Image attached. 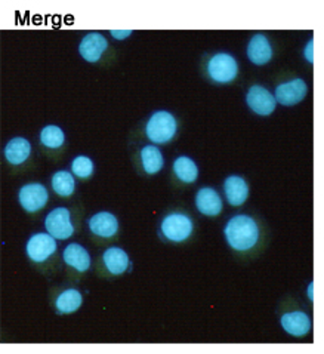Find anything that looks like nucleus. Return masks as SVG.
Listing matches in <instances>:
<instances>
[{"instance_id": "obj_1", "label": "nucleus", "mask_w": 324, "mask_h": 354, "mask_svg": "<svg viewBox=\"0 0 324 354\" xmlns=\"http://www.w3.org/2000/svg\"><path fill=\"white\" fill-rule=\"evenodd\" d=\"M225 239L236 251H249L259 239V228L252 216L236 215L225 225Z\"/></svg>"}, {"instance_id": "obj_2", "label": "nucleus", "mask_w": 324, "mask_h": 354, "mask_svg": "<svg viewBox=\"0 0 324 354\" xmlns=\"http://www.w3.org/2000/svg\"><path fill=\"white\" fill-rule=\"evenodd\" d=\"M176 119L169 111H155L145 127V133L151 142L166 144L176 135Z\"/></svg>"}, {"instance_id": "obj_3", "label": "nucleus", "mask_w": 324, "mask_h": 354, "mask_svg": "<svg viewBox=\"0 0 324 354\" xmlns=\"http://www.w3.org/2000/svg\"><path fill=\"white\" fill-rule=\"evenodd\" d=\"M194 224L190 216L182 212H173L163 218L160 232L167 241L181 243L191 236Z\"/></svg>"}, {"instance_id": "obj_4", "label": "nucleus", "mask_w": 324, "mask_h": 354, "mask_svg": "<svg viewBox=\"0 0 324 354\" xmlns=\"http://www.w3.org/2000/svg\"><path fill=\"white\" fill-rule=\"evenodd\" d=\"M207 75L216 83H229L238 75V64L233 55L216 54L207 62Z\"/></svg>"}, {"instance_id": "obj_5", "label": "nucleus", "mask_w": 324, "mask_h": 354, "mask_svg": "<svg viewBox=\"0 0 324 354\" xmlns=\"http://www.w3.org/2000/svg\"><path fill=\"white\" fill-rule=\"evenodd\" d=\"M45 227L48 234L54 239H68L75 233V227L71 224V214L67 207H55L50 211L45 220Z\"/></svg>"}, {"instance_id": "obj_6", "label": "nucleus", "mask_w": 324, "mask_h": 354, "mask_svg": "<svg viewBox=\"0 0 324 354\" xmlns=\"http://www.w3.org/2000/svg\"><path fill=\"white\" fill-rule=\"evenodd\" d=\"M246 102L249 109L259 114V116H269L271 113H274L277 107V101L274 95H271V92L260 85H254L249 88Z\"/></svg>"}, {"instance_id": "obj_7", "label": "nucleus", "mask_w": 324, "mask_h": 354, "mask_svg": "<svg viewBox=\"0 0 324 354\" xmlns=\"http://www.w3.org/2000/svg\"><path fill=\"white\" fill-rule=\"evenodd\" d=\"M18 199L21 206L30 214H35L40 209H44L49 201V194L48 190L44 185L39 183H31L24 185L23 189L19 190Z\"/></svg>"}, {"instance_id": "obj_8", "label": "nucleus", "mask_w": 324, "mask_h": 354, "mask_svg": "<svg viewBox=\"0 0 324 354\" xmlns=\"http://www.w3.org/2000/svg\"><path fill=\"white\" fill-rule=\"evenodd\" d=\"M57 242L55 239L48 233H37L30 237L27 243V255L35 263H44L46 259L55 254Z\"/></svg>"}, {"instance_id": "obj_9", "label": "nucleus", "mask_w": 324, "mask_h": 354, "mask_svg": "<svg viewBox=\"0 0 324 354\" xmlns=\"http://www.w3.org/2000/svg\"><path fill=\"white\" fill-rule=\"evenodd\" d=\"M308 86L302 79H295L286 83H281L276 88V101L280 102L281 106L292 107L296 106L302 100L307 97Z\"/></svg>"}, {"instance_id": "obj_10", "label": "nucleus", "mask_w": 324, "mask_h": 354, "mask_svg": "<svg viewBox=\"0 0 324 354\" xmlns=\"http://www.w3.org/2000/svg\"><path fill=\"white\" fill-rule=\"evenodd\" d=\"M108 48V41L101 33H89L82 39L79 52L88 62H97Z\"/></svg>"}, {"instance_id": "obj_11", "label": "nucleus", "mask_w": 324, "mask_h": 354, "mask_svg": "<svg viewBox=\"0 0 324 354\" xmlns=\"http://www.w3.org/2000/svg\"><path fill=\"white\" fill-rule=\"evenodd\" d=\"M247 57L256 66H265L273 58V48L267 36L255 35L247 45Z\"/></svg>"}, {"instance_id": "obj_12", "label": "nucleus", "mask_w": 324, "mask_h": 354, "mask_svg": "<svg viewBox=\"0 0 324 354\" xmlns=\"http://www.w3.org/2000/svg\"><path fill=\"white\" fill-rule=\"evenodd\" d=\"M196 206L200 214L206 216H216L222 211V201L218 192L204 187V189L198 190L196 196Z\"/></svg>"}, {"instance_id": "obj_13", "label": "nucleus", "mask_w": 324, "mask_h": 354, "mask_svg": "<svg viewBox=\"0 0 324 354\" xmlns=\"http://www.w3.org/2000/svg\"><path fill=\"white\" fill-rule=\"evenodd\" d=\"M89 230L98 237H113L119 230L117 218L110 212H98L89 220Z\"/></svg>"}, {"instance_id": "obj_14", "label": "nucleus", "mask_w": 324, "mask_h": 354, "mask_svg": "<svg viewBox=\"0 0 324 354\" xmlns=\"http://www.w3.org/2000/svg\"><path fill=\"white\" fill-rule=\"evenodd\" d=\"M281 326L294 337H305L311 330V319L304 311H292L281 317Z\"/></svg>"}, {"instance_id": "obj_15", "label": "nucleus", "mask_w": 324, "mask_h": 354, "mask_svg": "<svg viewBox=\"0 0 324 354\" xmlns=\"http://www.w3.org/2000/svg\"><path fill=\"white\" fill-rule=\"evenodd\" d=\"M224 192L227 201L231 206H240L247 201L249 196V185L245 178L238 175L228 176L224 183Z\"/></svg>"}, {"instance_id": "obj_16", "label": "nucleus", "mask_w": 324, "mask_h": 354, "mask_svg": "<svg viewBox=\"0 0 324 354\" xmlns=\"http://www.w3.org/2000/svg\"><path fill=\"white\" fill-rule=\"evenodd\" d=\"M102 261H104V266H106V268L108 270V273L114 276L126 273V270L131 266L128 254L120 248L106 249V252L102 255Z\"/></svg>"}, {"instance_id": "obj_17", "label": "nucleus", "mask_w": 324, "mask_h": 354, "mask_svg": "<svg viewBox=\"0 0 324 354\" xmlns=\"http://www.w3.org/2000/svg\"><path fill=\"white\" fill-rule=\"evenodd\" d=\"M62 258H64V261H66L67 266L77 270V272H80V273L88 272L89 267H90V255H89L86 249L79 243H70L64 249Z\"/></svg>"}, {"instance_id": "obj_18", "label": "nucleus", "mask_w": 324, "mask_h": 354, "mask_svg": "<svg viewBox=\"0 0 324 354\" xmlns=\"http://www.w3.org/2000/svg\"><path fill=\"white\" fill-rule=\"evenodd\" d=\"M30 153H31V145L26 138L18 137V138L10 140L5 147V158L10 165L14 166L24 163L28 159Z\"/></svg>"}, {"instance_id": "obj_19", "label": "nucleus", "mask_w": 324, "mask_h": 354, "mask_svg": "<svg viewBox=\"0 0 324 354\" xmlns=\"http://www.w3.org/2000/svg\"><path fill=\"white\" fill-rule=\"evenodd\" d=\"M140 154H141L142 169L149 175H154L159 171H162L164 165L163 154L158 147H155V145H145Z\"/></svg>"}, {"instance_id": "obj_20", "label": "nucleus", "mask_w": 324, "mask_h": 354, "mask_svg": "<svg viewBox=\"0 0 324 354\" xmlns=\"http://www.w3.org/2000/svg\"><path fill=\"white\" fill-rule=\"evenodd\" d=\"M82 301L83 297L76 289H67L64 292H61L59 297L57 298V310L58 313L61 315H70V313H75L82 306Z\"/></svg>"}, {"instance_id": "obj_21", "label": "nucleus", "mask_w": 324, "mask_h": 354, "mask_svg": "<svg viewBox=\"0 0 324 354\" xmlns=\"http://www.w3.org/2000/svg\"><path fill=\"white\" fill-rule=\"evenodd\" d=\"M173 172L178 180H181L182 183L187 184L194 183L198 176L196 162L190 158H187V156H181V158H178L173 162Z\"/></svg>"}, {"instance_id": "obj_22", "label": "nucleus", "mask_w": 324, "mask_h": 354, "mask_svg": "<svg viewBox=\"0 0 324 354\" xmlns=\"http://www.w3.org/2000/svg\"><path fill=\"white\" fill-rule=\"evenodd\" d=\"M52 189L54 192L62 197H68L75 193L76 183L73 175L67 171H58L54 176H52Z\"/></svg>"}, {"instance_id": "obj_23", "label": "nucleus", "mask_w": 324, "mask_h": 354, "mask_svg": "<svg viewBox=\"0 0 324 354\" xmlns=\"http://www.w3.org/2000/svg\"><path fill=\"white\" fill-rule=\"evenodd\" d=\"M66 141L64 131L54 124H49V127L44 128L40 132V142L48 149H59Z\"/></svg>"}, {"instance_id": "obj_24", "label": "nucleus", "mask_w": 324, "mask_h": 354, "mask_svg": "<svg viewBox=\"0 0 324 354\" xmlns=\"http://www.w3.org/2000/svg\"><path fill=\"white\" fill-rule=\"evenodd\" d=\"M71 171L82 180H86L93 174V162L86 156H77L71 163Z\"/></svg>"}, {"instance_id": "obj_25", "label": "nucleus", "mask_w": 324, "mask_h": 354, "mask_svg": "<svg viewBox=\"0 0 324 354\" xmlns=\"http://www.w3.org/2000/svg\"><path fill=\"white\" fill-rule=\"evenodd\" d=\"M312 48H314V41L309 40L308 45H307V49H305V58H307L308 62L314 61V54H312Z\"/></svg>"}, {"instance_id": "obj_26", "label": "nucleus", "mask_w": 324, "mask_h": 354, "mask_svg": "<svg viewBox=\"0 0 324 354\" xmlns=\"http://www.w3.org/2000/svg\"><path fill=\"white\" fill-rule=\"evenodd\" d=\"M111 35L116 37V39H126L128 36L132 35V31L128 30V31H116V30H111Z\"/></svg>"}, {"instance_id": "obj_27", "label": "nucleus", "mask_w": 324, "mask_h": 354, "mask_svg": "<svg viewBox=\"0 0 324 354\" xmlns=\"http://www.w3.org/2000/svg\"><path fill=\"white\" fill-rule=\"evenodd\" d=\"M312 285H314V283H309V288H308V298L312 301V298H314V297H312Z\"/></svg>"}]
</instances>
